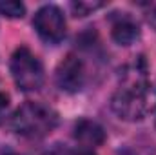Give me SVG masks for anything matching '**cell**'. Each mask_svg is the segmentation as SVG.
<instances>
[{"label":"cell","mask_w":156,"mask_h":155,"mask_svg":"<svg viewBox=\"0 0 156 155\" xmlns=\"http://www.w3.org/2000/svg\"><path fill=\"white\" fill-rule=\"evenodd\" d=\"M58 126V113L44 102H26L11 117V128L22 137L42 139Z\"/></svg>","instance_id":"obj_2"},{"label":"cell","mask_w":156,"mask_h":155,"mask_svg":"<svg viewBox=\"0 0 156 155\" xmlns=\"http://www.w3.org/2000/svg\"><path fill=\"white\" fill-rule=\"evenodd\" d=\"M154 17H156V11H154Z\"/></svg>","instance_id":"obj_13"},{"label":"cell","mask_w":156,"mask_h":155,"mask_svg":"<svg viewBox=\"0 0 156 155\" xmlns=\"http://www.w3.org/2000/svg\"><path fill=\"white\" fill-rule=\"evenodd\" d=\"M0 13L7 18H22L26 13V6L22 2H16V0L0 2Z\"/></svg>","instance_id":"obj_8"},{"label":"cell","mask_w":156,"mask_h":155,"mask_svg":"<svg viewBox=\"0 0 156 155\" xmlns=\"http://www.w3.org/2000/svg\"><path fill=\"white\" fill-rule=\"evenodd\" d=\"M100 7H104V2H82L80 0V2L71 4V9L75 11L76 17H87V15H91L93 11H96Z\"/></svg>","instance_id":"obj_9"},{"label":"cell","mask_w":156,"mask_h":155,"mask_svg":"<svg viewBox=\"0 0 156 155\" xmlns=\"http://www.w3.org/2000/svg\"><path fill=\"white\" fill-rule=\"evenodd\" d=\"M111 108L123 120H142L156 110V88L147 80L123 84L113 95Z\"/></svg>","instance_id":"obj_1"},{"label":"cell","mask_w":156,"mask_h":155,"mask_svg":"<svg viewBox=\"0 0 156 155\" xmlns=\"http://www.w3.org/2000/svg\"><path fill=\"white\" fill-rule=\"evenodd\" d=\"M111 37L120 46H131V44H134L136 40L140 39V28H138V24L129 15L122 13L113 22Z\"/></svg>","instance_id":"obj_7"},{"label":"cell","mask_w":156,"mask_h":155,"mask_svg":"<svg viewBox=\"0 0 156 155\" xmlns=\"http://www.w3.org/2000/svg\"><path fill=\"white\" fill-rule=\"evenodd\" d=\"M122 155H133V153H129V152H125V153H122Z\"/></svg>","instance_id":"obj_12"},{"label":"cell","mask_w":156,"mask_h":155,"mask_svg":"<svg viewBox=\"0 0 156 155\" xmlns=\"http://www.w3.org/2000/svg\"><path fill=\"white\" fill-rule=\"evenodd\" d=\"M33 26L38 37L47 44H58L66 37V17L58 6H44L40 7L33 18Z\"/></svg>","instance_id":"obj_4"},{"label":"cell","mask_w":156,"mask_h":155,"mask_svg":"<svg viewBox=\"0 0 156 155\" xmlns=\"http://www.w3.org/2000/svg\"><path fill=\"white\" fill-rule=\"evenodd\" d=\"M11 75L18 89L37 91L44 84V66L40 59L26 46H20L11 57Z\"/></svg>","instance_id":"obj_3"},{"label":"cell","mask_w":156,"mask_h":155,"mask_svg":"<svg viewBox=\"0 0 156 155\" xmlns=\"http://www.w3.org/2000/svg\"><path fill=\"white\" fill-rule=\"evenodd\" d=\"M7 110H9V97L5 93H0V122H4Z\"/></svg>","instance_id":"obj_11"},{"label":"cell","mask_w":156,"mask_h":155,"mask_svg":"<svg viewBox=\"0 0 156 155\" xmlns=\"http://www.w3.org/2000/svg\"><path fill=\"white\" fill-rule=\"evenodd\" d=\"M75 139L82 144V148L93 150L105 142V130L91 119H80L75 124Z\"/></svg>","instance_id":"obj_6"},{"label":"cell","mask_w":156,"mask_h":155,"mask_svg":"<svg viewBox=\"0 0 156 155\" xmlns=\"http://www.w3.org/2000/svg\"><path fill=\"white\" fill-rule=\"evenodd\" d=\"M56 86L66 91V93H76L83 88L85 84V66H83V60L75 55V53H69L56 68Z\"/></svg>","instance_id":"obj_5"},{"label":"cell","mask_w":156,"mask_h":155,"mask_svg":"<svg viewBox=\"0 0 156 155\" xmlns=\"http://www.w3.org/2000/svg\"><path fill=\"white\" fill-rule=\"evenodd\" d=\"M53 155H94V152L80 146V150H66V148L62 150V148H60V150H56Z\"/></svg>","instance_id":"obj_10"}]
</instances>
